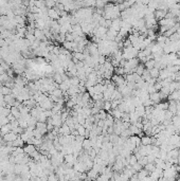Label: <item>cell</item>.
<instances>
[{"mask_svg": "<svg viewBox=\"0 0 180 181\" xmlns=\"http://www.w3.org/2000/svg\"><path fill=\"white\" fill-rule=\"evenodd\" d=\"M135 113L138 115L139 118H143V117L145 115V107H144L143 105L140 106V107H137L135 110Z\"/></svg>", "mask_w": 180, "mask_h": 181, "instance_id": "11", "label": "cell"}, {"mask_svg": "<svg viewBox=\"0 0 180 181\" xmlns=\"http://www.w3.org/2000/svg\"><path fill=\"white\" fill-rule=\"evenodd\" d=\"M144 170H146L148 173H153L155 170H156V166H155V164L154 163H147L146 165L144 166Z\"/></svg>", "mask_w": 180, "mask_h": 181, "instance_id": "17", "label": "cell"}, {"mask_svg": "<svg viewBox=\"0 0 180 181\" xmlns=\"http://www.w3.org/2000/svg\"><path fill=\"white\" fill-rule=\"evenodd\" d=\"M109 180H110V178L105 174H101L97 178V181H109Z\"/></svg>", "mask_w": 180, "mask_h": 181, "instance_id": "19", "label": "cell"}, {"mask_svg": "<svg viewBox=\"0 0 180 181\" xmlns=\"http://www.w3.org/2000/svg\"><path fill=\"white\" fill-rule=\"evenodd\" d=\"M103 110H106L107 112H109V111L111 110V102H110V101H105V102H104Z\"/></svg>", "mask_w": 180, "mask_h": 181, "instance_id": "18", "label": "cell"}, {"mask_svg": "<svg viewBox=\"0 0 180 181\" xmlns=\"http://www.w3.org/2000/svg\"><path fill=\"white\" fill-rule=\"evenodd\" d=\"M141 145H143V146L152 145V138L150 136H143V137H141Z\"/></svg>", "mask_w": 180, "mask_h": 181, "instance_id": "9", "label": "cell"}, {"mask_svg": "<svg viewBox=\"0 0 180 181\" xmlns=\"http://www.w3.org/2000/svg\"><path fill=\"white\" fill-rule=\"evenodd\" d=\"M128 160V164L130 165V166H134L136 163H138V159H137V157L135 155H130L129 158H127Z\"/></svg>", "mask_w": 180, "mask_h": 181, "instance_id": "16", "label": "cell"}, {"mask_svg": "<svg viewBox=\"0 0 180 181\" xmlns=\"http://www.w3.org/2000/svg\"><path fill=\"white\" fill-rule=\"evenodd\" d=\"M0 94L3 96L10 95V94H12V89L8 88L5 86H0Z\"/></svg>", "mask_w": 180, "mask_h": 181, "instance_id": "12", "label": "cell"}, {"mask_svg": "<svg viewBox=\"0 0 180 181\" xmlns=\"http://www.w3.org/2000/svg\"><path fill=\"white\" fill-rule=\"evenodd\" d=\"M18 138V136L16 135V133H14L13 131H11V133H7V135H4L3 136V141L5 142V143H12V142H14V141L16 140Z\"/></svg>", "mask_w": 180, "mask_h": 181, "instance_id": "2", "label": "cell"}, {"mask_svg": "<svg viewBox=\"0 0 180 181\" xmlns=\"http://www.w3.org/2000/svg\"><path fill=\"white\" fill-rule=\"evenodd\" d=\"M144 71H145V66H144V64H141V63H140L139 65H138V67L136 68L135 73H136V74H138L139 76H142V74L144 73Z\"/></svg>", "mask_w": 180, "mask_h": 181, "instance_id": "13", "label": "cell"}, {"mask_svg": "<svg viewBox=\"0 0 180 181\" xmlns=\"http://www.w3.org/2000/svg\"><path fill=\"white\" fill-rule=\"evenodd\" d=\"M111 82L116 86V87H120L121 85H123L125 83V78H124V75L121 76V75H116V74H113V78H111Z\"/></svg>", "mask_w": 180, "mask_h": 181, "instance_id": "1", "label": "cell"}, {"mask_svg": "<svg viewBox=\"0 0 180 181\" xmlns=\"http://www.w3.org/2000/svg\"><path fill=\"white\" fill-rule=\"evenodd\" d=\"M82 145H83V149H84V151H86V152L90 151L91 148H93V143H92L89 139H85Z\"/></svg>", "mask_w": 180, "mask_h": 181, "instance_id": "7", "label": "cell"}, {"mask_svg": "<svg viewBox=\"0 0 180 181\" xmlns=\"http://www.w3.org/2000/svg\"><path fill=\"white\" fill-rule=\"evenodd\" d=\"M150 100L152 101L155 105L160 103V102H161V97H160L159 92H154V93H152V94H150Z\"/></svg>", "mask_w": 180, "mask_h": 181, "instance_id": "6", "label": "cell"}, {"mask_svg": "<svg viewBox=\"0 0 180 181\" xmlns=\"http://www.w3.org/2000/svg\"><path fill=\"white\" fill-rule=\"evenodd\" d=\"M167 14L165 11H161V10H156L154 13V17L155 19L157 20L158 22L159 21H161L162 19H164L165 18V15Z\"/></svg>", "mask_w": 180, "mask_h": 181, "instance_id": "4", "label": "cell"}, {"mask_svg": "<svg viewBox=\"0 0 180 181\" xmlns=\"http://www.w3.org/2000/svg\"><path fill=\"white\" fill-rule=\"evenodd\" d=\"M150 71V75L152 78H159V73H160V70H158L157 68H153L152 70Z\"/></svg>", "mask_w": 180, "mask_h": 181, "instance_id": "15", "label": "cell"}, {"mask_svg": "<svg viewBox=\"0 0 180 181\" xmlns=\"http://www.w3.org/2000/svg\"><path fill=\"white\" fill-rule=\"evenodd\" d=\"M131 167H132V170H135L136 173H139L140 170L143 168V166L141 165V164H139V163H136L135 165H134V166H131Z\"/></svg>", "mask_w": 180, "mask_h": 181, "instance_id": "21", "label": "cell"}, {"mask_svg": "<svg viewBox=\"0 0 180 181\" xmlns=\"http://www.w3.org/2000/svg\"><path fill=\"white\" fill-rule=\"evenodd\" d=\"M155 65H156V62H155V59H150V60H147L146 63L144 64V66H145V69H146V70H152L153 68H155Z\"/></svg>", "mask_w": 180, "mask_h": 181, "instance_id": "14", "label": "cell"}, {"mask_svg": "<svg viewBox=\"0 0 180 181\" xmlns=\"http://www.w3.org/2000/svg\"><path fill=\"white\" fill-rule=\"evenodd\" d=\"M54 81L56 82V84L58 85V84H62L63 83V78H62V74L60 73H56L55 75H54Z\"/></svg>", "mask_w": 180, "mask_h": 181, "instance_id": "20", "label": "cell"}, {"mask_svg": "<svg viewBox=\"0 0 180 181\" xmlns=\"http://www.w3.org/2000/svg\"><path fill=\"white\" fill-rule=\"evenodd\" d=\"M51 120H52V124H53V126H54V127H58V128H60V126L64 124V123L62 122V119H60V113L53 115L52 118H51Z\"/></svg>", "mask_w": 180, "mask_h": 181, "instance_id": "3", "label": "cell"}, {"mask_svg": "<svg viewBox=\"0 0 180 181\" xmlns=\"http://www.w3.org/2000/svg\"><path fill=\"white\" fill-rule=\"evenodd\" d=\"M34 36L37 40H41V39H46V36L44 34V31H41L39 29H35L34 30Z\"/></svg>", "mask_w": 180, "mask_h": 181, "instance_id": "8", "label": "cell"}, {"mask_svg": "<svg viewBox=\"0 0 180 181\" xmlns=\"http://www.w3.org/2000/svg\"><path fill=\"white\" fill-rule=\"evenodd\" d=\"M36 151H37V149H36V147H35L33 144H28L26 146H24V148H23V152H26L29 157H31Z\"/></svg>", "mask_w": 180, "mask_h": 181, "instance_id": "5", "label": "cell"}, {"mask_svg": "<svg viewBox=\"0 0 180 181\" xmlns=\"http://www.w3.org/2000/svg\"><path fill=\"white\" fill-rule=\"evenodd\" d=\"M11 115L16 119V120H19V119L21 118V113H20V111L17 107H11Z\"/></svg>", "mask_w": 180, "mask_h": 181, "instance_id": "10", "label": "cell"}]
</instances>
